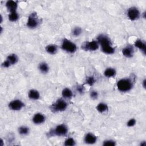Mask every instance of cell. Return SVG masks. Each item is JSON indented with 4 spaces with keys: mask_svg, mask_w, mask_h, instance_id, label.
<instances>
[{
    "mask_svg": "<svg viewBox=\"0 0 146 146\" xmlns=\"http://www.w3.org/2000/svg\"><path fill=\"white\" fill-rule=\"evenodd\" d=\"M40 23V21L37 15V13L35 12L31 13L28 17L27 21L26 23V26L28 28L33 29L36 28Z\"/></svg>",
    "mask_w": 146,
    "mask_h": 146,
    "instance_id": "obj_6",
    "label": "cell"
},
{
    "mask_svg": "<svg viewBox=\"0 0 146 146\" xmlns=\"http://www.w3.org/2000/svg\"><path fill=\"white\" fill-rule=\"evenodd\" d=\"M45 50L48 54L54 55L58 51V46L55 44H50L46 46Z\"/></svg>",
    "mask_w": 146,
    "mask_h": 146,
    "instance_id": "obj_16",
    "label": "cell"
},
{
    "mask_svg": "<svg viewBox=\"0 0 146 146\" xmlns=\"http://www.w3.org/2000/svg\"><path fill=\"white\" fill-rule=\"evenodd\" d=\"M127 17L131 21H136L140 18V13L138 8L135 6L129 7L127 10Z\"/></svg>",
    "mask_w": 146,
    "mask_h": 146,
    "instance_id": "obj_9",
    "label": "cell"
},
{
    "mask_svg": "<svg viewBox=\"0 0 146 146\" xmlns=\"http://www.w3.org/2000/svg\"><path fill=\"white\" fill-rule=\"evenodd\" d=\"M77 91L81 95H83L84 92V87L82 85H78L76 87Z\"/></svg>",
    "mask_w": 146,
    "mask_h": 146,
    "instance_id": "obj_30",
    "label": "cell"
},
{
    "mask_svg": "<svg viewBox=\"0 0 146 146\" xmlns=\"http://www.w3.org/2000/svg\"><path fill=\"white\" fill-rule=\"evenodd\" d=\"M116 86L118 90L120 92H128L133 87V80L129 78H122L117 82Z\"/></svg>",
    "mask_w": 146,
    "mask_h": 146,
    "instance_id": "obj_2",
    "label": "cell"
},
{
    "mask_svg": "<svg viewBox=\"0 0 146 146\" xmlns=\"http://www.w3.org/2000/svg\"><path fill=\"white\" fill-rule=\"evenodd\" d=\"M40 94L39 91L35 89H31L28 92V98L30 100H37L40 98Z\"/></svg>",
    "mask_w": 146,
    "mask_h": 146,
    "instance_id": "obj_14",
    "label": "cell"
},
{
    "mask_svg": "<svg viewBox=\"0 0 146 146\" xmlns=\"http://www.w3.org/2000/svg\"><path fill=\"white\" fill-rule=\"evenodd\" d=\"M140 146H145L146 145V142L145 141H142L140 142Z\"/></svg>",
    "mask_w": 146,
    "mask_h": 146,
    "instance_id": "obj_32",
    "label": "cell"
},
{
    "mask_svg": "<svg viewBox=\"0 0 146 146\" xmlns=\"http://www.w3.org/2000/svg\"><path fill=\"white\" fill-rule=\"evenodd\" d=\"M32 121L35 124H41L46 121V117L43 113L40 112H38L34 114L32 118Z\"/></svg>",
    "mask_w": 146,
    "mask_h": 146,
    "instance_id": "obj_10",
    "label": "cell"
},
{
    "mask_svg": "<svg viewBox=\"0 0 146 146\" xmlns=\"http://www.w3.org/2000/svg\"><path fill=\"white\" fill-rule=\"evenodd\" d=\"M136 123V120L134 118L130 119L127 123V126L128 127H133Z\"/></svg>",
    "mask_w": 146,
    "mask_h": 146,
    "instance_id": "obj_28",
    "label": "cell"
},
{
    "mask_svg": "<svg viewBox=\"0 0 146 146\" xmlns=\"http://www.w3.org/2000/svg\"><path fill=\"white\" fill-rule=\"evenodd\" d=\"M145 83H146V80H145V79H144L143 80L142 83H141V84H142V86H143V87L144 88H145Z\"/></svg>",
    "mask_w": 146,
    "mask_h": 146,
    "instance_id": "obj_31",
    "label": "cell"
},
{
    "mask_svg": "<svg viewBox=\"0 0 146 146\" xmlns=\"http://www.w3.org/2000/svg\"><path fill=\"white\" fill-rule=\"evenodd\" d=\"M18 133L21 135L26 136V135L29 134V133L30 132V128L27 126L22 125V126H20L18 128Z\"/></svg>",
    "mask_w": 146,
    "mask_h": 146,
    "instance_id": "obj_22",
    "label": "cell"
},
{
    "mask_svg": "<svg viewBox=\"0 0 146 146\" xmlns=\"http://www.w3.org/2000/svg\"><path fill=\"white\" fill-rule=\"evenodd\" d=\"M76 144L75 140L72 137L67 138L64 142V145L65 146H74Z\"/></svg>",
    "mask_w": 146,
    "mask_h": 146,
    "instance_id": "obj_25",
    "label": "cell"
},
{
    "mask_svg": "<svg viewBox=\"0 0 146 146\" xmlns=\"http://www.w3.org/2000/svg\"><path fill=\"white\" fill-rule=\"evenodd\" d=\"M116 141L111 140V139H108V140H106L104 141H103V145L104 146H106V145H112V146H114L116 145Z\"/></svg>",
    "mask_w": 146,
    "mask_h": 146,
    "instance_id": "obj_27",
    "label": "cell"
},
{
    "mask_svg": "<svg viewBox=\"0 0 146 146\" xmlns=\"http://www.w3.org/2000/svg\"><path fill=\"white\" fill-rule=\"evenodd\" d=\"M134 45L135 47L138 48L140 50H141L144 55L145 54L146 44H145V43L143 40H142L141 39H137L135 42Z\"/></svg>",
    "mask_w": 146,
    "mask_h": 146,
    "instance_id": "obj_15",
    "label": "cell"
},
{
    "mask_svg": "<svg viewBox=\"0 0 146 146\" xmlns=\"http://www.w3.org/2000/svg\"><path fill=\"white\" fill-rule=\"evenodd\" d=\"M90 98L92 99V100H95V99H97L98 98V93L96 91H95V90H93V91H91L90 92Z\"/></svg>",
    "mask_w": 146,
    "mask_h": 146,
    "instance_id": "obj_29",
    "label": "cell"
},
{
    "mask_svg": "<svg viewBox=\"0 0 146 146\" xmlns=\"http://www.w3.org/2000/svg\"><path fill=\"white\" fill-rule=\"evenodd\" d=\"M6 7L8 11L10 13L17 11V9L18 7V1L10 0L7 1L6 2Z\"/></svg>",
    "mask_w": 146,
    "mask_h": 146,
    "instance_id": "obj_11",
    "label": "cell"
},
{
    "mask_svg": "<svg viewBox=\"0 0 146 146\" xmlns=\"http://www.w3.org/2000/svg\"><path fill=\"white\" fill-rule=\"evenodd\" d=\"M62 95L63 98L66 99H70L73 96L72 91L68 88H64L62 91Z\"/></svg>",
    "mask_w": 146,
    "mask_h": 146,
    "instance_id": "obj_21",
    "label": "cell"
},
{
    "mask_svg": "<svg viewBox=\"0 0 146 146\" xmlns=\"http://www.w3.org/2000/svg\"><path fill=\"white\" fill-rule=\"evenodd\" d=\"M68 132V127L64 124H60L55 127V128L52 129L47 133L48 137L54 136H64L67 135Z\"/></svg>",
    "mask_w": 146,
    "mask_h": 146,
    "instance_id": "obj_3",
    "label": "cell"
},
{
    "mask_svg": "<svg viewBox=\"0 0 146 146\" xmlns=\"http://www.w3.org/2000/svg\"><path fill=\"white\" fill-rule=\"evenodd\" d=\"M96 40L100 45L101 50L104 53L110 55L115 52V49L112 46L111 41L107 35L101 34L98 36Z\"/></svg>",
    "mask_w": 146,
    "mask_h": 146,
    "instance_id": "obj_1",
    "label": "cell"
},
{
    "mask_svg": "<svg viewBox=\"0 0 146 146\" xmlns=\"http://www.w3.org/2000/svg\"><path fill=\"white\" fill-rule=\"evenodd\" d=\"M8 19L10 22H16L19 19V14L17 11L10 13L8 15Z\"/></svg>",
    "mask_w": 146,
    "mask_h": 146,
    "instance_id": "obj_23",
    "label": "cell"
},
{
    "mask_svg": "<svg viewBox=\"0 0 146 146\" xmlns=\"http://www.w3.org/2000/svg\"><path fill=\"white\" fill-rule=\"evenodd\" d=\"M96 110L100 113H104L108 110V106L106 103L101 102L98 104L96 107Z\"/></svg>",
    "mask_w": 146,
    "mask_h": 146,
    "instance_id": "obj_20",
    "label": "cell"
},
{
    "mask_svg": "<svg viewBox=\"0 0 146 146\" xmlns=\"http://www.w3.org/2000/svg\"><path fill=\"white\" fill-rule=\"evenodd\" d=\"M123 55L128 58H131L133 56L134 50L133 48L131 46H127L123 48L121 50Z\"/></svg>",
    "mask_w": 146,
    "mask_h": 146,
    "instance_id": "obj_13",
    "label": "cell"
},
{
    "mask_svg": "<svg viewBox=\"0 0 146 146\" xmlns=\"http://www.w3.org/2000/svg\"><path fill=\"white\" fill-rule=\"evenodd\" d=\"M38 69L42 74H47L49 71L50 67L46 62H42L38 65Z\"/></svg>",
    "mask_w": 146,
    "mask_h": 146,
    "instance_id": "obj_17",
    "label": "cell"
},
{
    "mask_svg": "<svg viewBox=\"0 0 146 146\" xmlns=\"http://www.w3.org/2000/svg\"><path fill=\"white\" fill-rule=\"evenodd\" d=\"M116 70L112 67L107 68L104 71V75L108 78L114 77L116 75Z\"/></svg>",
    "mask_w": 146,
    "mask_h": 146,
    "instance_id": "obj_18",
    "label": "cell"
},
{
    "mask_svg": "<svg viewBox=\"0 0 146 146\" xmlns=\"http://www.w3.org/2000/svg\"><path fill=\"white\" fill-rule=\"evenodd\" d=\"M68 107V104L66 100H64L63 98L58 99L51 104L50 106V110L53 112H62L65 111Z\"/></svg>",
    "mask_w": 146,
    "mask_h": 146,
    "instance_id": "obj_4",
    "label": "cell"
},
{
    "mask_svg": "<svg viewBox=\"0 0 146 146\" xmlns=\"http://www.w3.org/2000/svg\"><path fill=\"white\" fill-rule=\"evenodd\" d=\"M85 82H86V84H87L90 86H92L95 84V83L96 82V80H95V78L94 76L91 75V76H88L86 77Z\"/></svg>",
    "mask_w": 146,
    "mask_h": 146,
    "instance_id": "obj_24",
    "label": "cell"
},
{
    "mask_svg": "<svg viewBox=\"0 0 146 146\" xmlns=\"http://www.w3.org/2000/svg\"><path fill=\"white\" fill-rule=\"evenodd\" d=\"M61 48L63 51L68 53L73 54L76 51L77 46L76 45L75 43H74L70 40L67 38H64L62 40L61 44Z\"/></svg>",
    "mask_w": 146,
    "mask_h": 146,
    "instance_id": "obj_5",
    "label": "cell"
},
{
    "mask_svg": "<svg viewBox=\"0 0 146 146\" xmlns=\"http://www.w3.org/2000/svg\"><path fill=\"white\" fill-rule=\"evenodd\" d=\"M6 61L10 64V66L16 64L18 61V57L15 54H11L9 55L6 58Z\"/></svg>",
    "mask_w": 146,
    "mask_h": 146,
    "instance_id": "obj_19",
    "label": "cell"
},
{
    "mask_svg": "<svg viewBox=\"0 0 146 146\" xmlns=\"http://www.w3.org/2000/svg\"><path fill=\"white\" fill-rule=\"evenodd\" d=\"M25 103L20 99H14L11 100L9 103L8 107L12 111H17L21 110L25 107Z\"/></svg>",
    "mask_w": 146,
    "mask_h": 146,
    "instance_id": "obj_8",
    "label": "cell"
},
{
    "mask_svg": "<svg viewBox=\"0 0 146 146\" xmlns=\"http://www.w3.org/2000/svg\"><path fill=\"white\" fill-rule=\"evenodd\" d=\"M82 33V29L80 27H75L72 30V35L76 37L79 36Z\"/></svg>",
    "mask_w": 146,
    "mask_h": 146,
    "instance_id": "obj_26",
    "label": "cell"
},
{
    "mask_svg": "<svg viewBox=\"0 0 146 146\" xmlns=\"http://www.w3.org/2000/svg\"><path fill=\"white\" fill-rule=\"evenodd\" d=\"M97 141V137L92 133H87L84 137V141L87 144H94Z\"/></svg>",
    "mask_w": 146,
    "mask_h": 146,
    "instance_id": "obj_12",
    "label": "cell"
},
{
    "mask_svg": "<svg viewBox=\"0 0 146 146\" xmlns=\"http://www.w3.org/2000/svg\"><path fill=\"white\" fill-rule=\"evenodd\" d=\"M99 44L97 40H93L83 43L82 44V48L84 51H94L99 48Z\"/></svg>",
    "mask_w": 146,
    "mask_h": 146,
    "instance_id": "obj_7",
    "label": "cell"
}]
</instances>
